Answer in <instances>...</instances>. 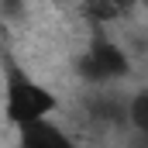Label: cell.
<instances>
[{
  "label": "cell",
  "mask_w": 148,
  "mask_h": 148,
  "mask_svg": "<svg viewBox=\"0 0 148 148\" xmlns=\"http://www.w3.org/2000/svg\"><path fill=\"white\" fill-rule=\"evenodd\" d=\"M55 93L45 90L41 83L28 79V76H10L7 83V121H14L17 127H28L38 121H48V114L55 110Z\"/></svg>",
  "instance_id": "6da1fadb"
},
{
  "label": "cell",
  "mask_w": 148,
  "mask_h": 148,
  "mask_svg": "<svg viewBox=\"0 0 148 148\" xmlns=\"http://www.w3.org/2000/svg\"><path fill=\"white\" fill-rule=\"evenodd\" d=\"M79 73L90 83H110V79H121L127 76V55L121 45H114L107 38H97L90 45V52L79 59Z\"/></svg>",
  "instance_id": "7a4b0ae2"
},
{
  "label": "cell",
  "mask_w": 148,
  "mask_h": 148,
  "mask_svg": "<svg viewBox=\"0 0 148 148\" xmlns=\"http://www.w3.org/2000/svg\"><path fill=\"white\" fill-rule=\"evenodd\" d=\"M17 148H76V145H73V138L62 127H55L52 121H38V124L21 127Z\"/></svg>",
  "instance_id": "3957f363"
},
{
  "label": "cell",
  "mask_w": 148,
  "mask_h": 148,
  "mask_svg": "<svg viewBox=\"0 0 148 148\" xmlns=\"http://www.w3.org/2000/svg\"><path fill=\"white\" fill-rule=\"evenodd\" d=\"M127 117H131V124L148 138V90L134 93V100L127 103Z\"/></svg>",
  "instance_id": "277c9868"
}]
</instances>
